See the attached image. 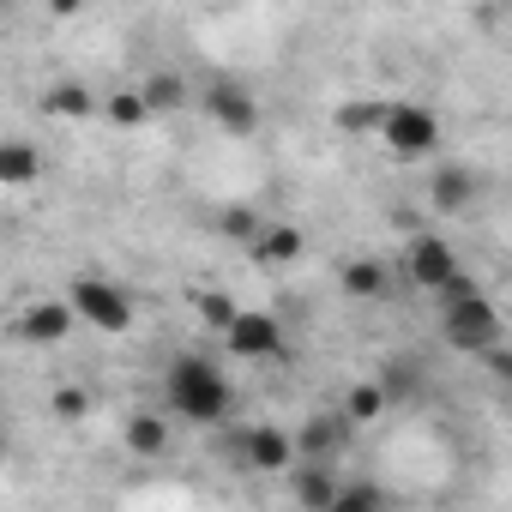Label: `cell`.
Masks as SVG:
<instances>
[{
  "label": "cell",
  "instance_id": "cell-21",
  "mask_svg": "<svg viewBox=\"0 0 512 512\" xmlns=\"http://www.w3.org/2000/svg\"><path fill=\"white\" fill-rule=\"evenodd\" d=\"M187 302H193V314H199V320H205V326H211V332H223V326H229V320H235V302H229V296H223V290H193V296H187Z\"/></svg>",
  "mask_w": 512,
  "mask_h": 512
},
{
  "label": "cell",
  "instance_id": "cell-17",
  "mask_svg": "<svg viewBox=\"0 0 512 512\" xmlns=\"http://www.w3.org/2000/svg\"><path fill=\"white\" fill-rule=\"evenodd\" d=\"M37 175H43V151L31 139H7V145H0V181H7V187H31Z\"/></svg>",
  "mask_w": 512,
  "mask_h": 512
},
{
  "label": "cell",
  "instance_id": "cell-28",
  "mask_svg": "<svg viewBox=\"0 0 512 512\" xmlns=\"http://www.w3.org/2000/svg\"><path fill=\"white\" fill-rule=\"evenodd\" d=\"M506 187H512V169H506Z\"/></svg>",
  "mask_w": 512,
  "mask_h": 512
},
{
  "label": "cell",
  "instance_id": "cell-16",
  "mask_svg": "<svg viewBox=\"0 0 512 512\" xmlns=\"http://www.w3.org/2000/svg\"><path fill=\"white\" fill-rule=\"evenodd\" d=\"M103 121H109L115 133H133V127L157 121V109H151L145 85H127V91H109V97H103Z\"/></svg>",
  "mask_w": 512,
  "mask_h": 512
},
{
  "label": "cell",
  "instance_id": "cell-6",
  "mask_svg": "<svg viewBox=\"0 0 512 512\" xmlns=\"http://www.w3.org/2000/svg\"><path fill=\"white\" fill-rule=\"evenodd\" d=\"M458 272H464V260H458L452 235H440V229H416V235L404 241V253H398V278H404L410 290H422V296L446 290Z\"/></svg>",
  "mask_w": 512,
  "mask_h": 512
},
{
  "label": "cell",
  "instance_id": "cell-12",
  "mask_svg": "<svg viewBox=\"0 0 512 512\" xmlns=\"http://www.w3.org/2000/svg\"><path fill=\"white\" fill-rule=\"evenodd\" d=\"M392 278H398V266L374 260V253H356V260L338 266V290H344L350 302H386V296H392Z\"/></svg>",
  "mask_w": 512,
  "mask_h": 512
},
{
  "label": "cell",
  "instance_id": "cell-20",
  "mask_svg": "<svg viewBox=\"0 0 512 512\" xmlns=\"http://www.w3.org/2000/svg\"><path fill=\"white\" fill-rule=\"evenodd\" d=\"M43 109L61 115V121H85V115H103V97H91V91H79V85H61V91L43 97Z\"/></svg>",
  "mask_w": 512,
  "mask_h": 512
},
{
  "label": "cell",
  "instance_id": "cell-8",
  "mask_svg": "<svg viewBox=\"0 0 512 512\" xmlns=\"http://www.w3.org/2000/svg\"><path fill=\"white\" fill-rule=\"evenodd\" d=\"M199 115H205L217 133H229V139L260 133V121H266L260 97H253L241 79H205V85H199Z\"/></svg>",
  "mask_w": 512,
  "mask_h": 512
},
{
  "label": "cell",
  "instance_id": "cell-13",
  "mask_svg": "<svg viewBox=\"0 0 512 512\" xmlns=\"http://www.w3.org/2000/svg\"><path fill=\"white\" fill-rule=\"evenodd\" d=\"M422 193H428V211H434V217H458V211L476 205V175H470L464 163H440Z\"/></svg>",
  "mask_w": 512,
  "mask_h": 512
},
{
  "label": "cell",
  "instance_id": "cell-24",
  "mask_svg": "<svg viewBox=\"0 0 512 512\" xmlns=\"http://www.w3.org/2000/svg\"><path fill=\"white\" fill-rule=\"evenodd\" d=\"M380 386H386V392H392V404H398V398H404V392L416 386V362H404V356H398V362H386Z\"/></svg>",
  "mask_w": 512,
  "mask_h": 512
},
{
  "label": "cell",
  "instance_id": "cell-19",
  "mask_svg": "<svg viewBox=\"0 0 512 512\" xmlns=\"http://www.w3.org/2000/svg\"><path fill=\"white\" fill-rule=\"evenodd\" d=\"M139 85H145V97H151V109H157V115H175L181 103H193V97H199L181 73H151V79H139Z\"/></svg>",
  "mask_w": 512,
  "mask_h": 512
},
{
  "label": "cell",
  "instance_id": "cell-2",
  "mask_svg": "<svg viewBox=\"0 0 512 512\" xmlns=\"http://www.w3.org/2000/svg\"><path fill=\"white\" fill-rule=\"evenodd\" d=\"M434 308H440V344H446V350H458V356L476 362L482 350L506 344V320H500L494 296H488L470 272H458L446 290H434Z\"/></svg>",
  "mask_w": 512,
  "mask_h": 512
},
{
  "label": "cell",
  "instance_id": "cell-23",
  "mask_svg": "<svg viewBox=\"0 0 512 512\" xmlns=\"http://www.w3.org/2000/svg\"><path fill=\"white\" fill-rule=\"evenodd\" d=\"M85 410H91V392H85V386H55V392H49V416L79 422Z\"/></svg>",
  "mask_w": 512,
  "mask_h": 512
},
{
  "label": "cell",
  "instance_id": "cell-11",
  "mask_svg": "<svg viewBox=\"0 0 512 512\" xmlns=\"http://www.w3.org/2000/svg\"><path fill=\"white\" fill-rule=\"evenodd\" d=\"M356 434H362V428L344 416V404H332V410H314V416L296 428V440H302V458H332V464H338V458L356 446Z\"/></svg>",
  "mask_w": 512,
  "mask_h": 512
},
{
  "label": "cell",
  "instance_id": "cell-5",
  "mask_svg": "<svg viewBox=\"0 0 512 512\" xmlns=\"http://www.w3.org/2000/svg\"><path fill=\"white\" fill-rule=\"evenodd\" d=\"M67 302H73V314H79V326H91V332H103V338H121V332H133V296L109 278V272H73V284H67Z\"/></svg>",
  "mask_w": 512,
  "mask_h": 512
},
{
  "label": "cell",
  "instance_id": "cell-10",
  "mask_svg": "<svg viewBox=\"0 0 512 512\" xmlns=\"http://www.w3.org/2000/svg\"><path fill=\"white\" fill-rule=\"evenodd\" d=\"M338 488H344V476H338L332 458H296L290 476H284V494L302 512H332L338 506Z\"/></svg>",
  "mask_w": 512,
  "mask_h": 512
},
{
  "label": "cell",
  "instance_id": "cell-14",
  "mask_svg": "<svg viewBox=\"0 0 512 512\" xmlns=\"http://www.w3.org/2000/svg\"><path fill=\"white\" fill-rule=\"evenodd\" d=\"M169 440H175V416L169 410H139V416H127V428H121V446L133 452V458H163L169 452Z\"/></svg>",
  "mask_w": 512,
  "mask_h": 512
},
{
  "label": "cell",
  "instance_id": "cell-15",
  "mask_svg": "<svg viewBox=\"0 0 512 512\" xmlns=\"http://www.w3.org/2000/svg\"><path fill=\"white\" fill-rule=\"evenodd\" d=\"M302 247H308V235H302L296 223H266L260 235L247 241L253 266H296V260H302Z\"/></svg>",
  "mask_w": 512,
  "mask_h": 512
},
{
  "label": "cell",
  "instance_id": "cell-18",
  "mask_svg": "<svg viewBox=\"0 0 512 512\" xmlns=\"http://www.w3.org/2000/svg\"><path fill=\"white\" fill-rule=\"evenodd\" d=\"M338 404H344V416H350L356 428H368V422H380V416L392 410V392H386L380 380H356V386H350Z\"/></svg>",
  "mask_w": 512,
  "mask_h": 512
},
{
  "label": "cell",
  "instance_id": "cell-26",
  "mask_svg": "<svg viewBox=\"0 0 512 512\" xmlns=\"http://www.w3.org/2000/svg\"><path fill=\"white\" fill-rule=\"evenodd\" d=\"M223 229H229V235H241V241H253L266 223H260V211H247V205H241V211H223Z\"/></svg>",
  "mask_w": 512,
  "mask_h": 512
},
{
  "label": "cell",
  "instance_id": "cell-25",
  "mask_svg": "<svg viewBox=\"0 0 512 512\" xmlns=\"http://www.w3.org/2000/svg\"><path fill=\"white\" fill-rule=\"evenodd\" d=\"M476 362H482V368H488L500 386H512V344H494V350H482Z\"/></svg>",
  "mask_w": 512,
  "mask_h": 512
},
{
  "label": "cell",
  "instance_id": "cell-7",
  "mask_svg": "<svg viewBox=\"0 0 512 512\" xmlns=\"http://www.w3.org/2000/svg\"><path fill=\"white\" fill-rule=\"evenodd\" d=\"M217 338H223V356H235V362H278V356H290V332L266 308H235V320Z\"/></svg>",
  "mask_w": 512,
  "mask_h": 512
},
{
  "label": "cell",
  "instance_id": "cell-27",
  "mask_svg": "<svg viewBox=\"0 0 512 512\" xmlns=\"http://www.w3.org/2000/svg\"><path fill=\"white\" fill-rule=\"evenodd\" d=\"M79 7H85V0H49V13H55V19H73Z\"/></svg>",
  "mask_w": 512,
  "mask_h": 512
},
{
  "label": "cell",
  "instance_id": "cell-3",
  "mask_svg": "<svg viewBox=\"0 0 512 512\" xmlns=\"http://www.w3.org/2000/svg\"><path fill=\"white\" fill-rule=\"evenodd\" d=\"M380 145H386V157H398V163H428L434 151H440V115L428 109V103H410V97H398V103H374V127H368Z\"/></svg>",
  "mask_w": 512,
  "mask_h": 512
},
{
  "label": "cell",
  "instance_id": "cell-22",
  "mask_svg": "<svg viewBox=\"0 0 512 512\" xmlns=\"http://www.w3.org/2000/svg\"><path fill=\"white\" fill-rule=\"evenodd\" d=\"M374 506H386V488L380 482H344L332 512H374Z\"/></svg>",
  "mask_w": 512,
  "mask_h": 512
},
{
  "label": "cell",
  "instance_id": "cell-1",
  "mask_svg": "<svg viewBox=\"0 0 512 512\" xmlns=\"http://www.w3.org/2000/svg\"><path fill=\"white\" fill-rule=\"evenodd\" d=\"M163 410L175 422H193V428H223L229 410H235V386L211 356L187 350V356H175L163 368Z\"/></svg>",
  "mask_w": 512,
  "mask_h": 512
},
{
  "label": "cell",
  "instance_id": "cell-4",
  "mask_svg": "<svg viewBox=\"0 0 512 512\" xmlns=\"http://www.w3.org/2000/svg\"><path fill=\"white\" fill-rule=\"evenodd\" d=\"M223 452L247 476H290V464L302 458V440L296 428H278V422H247V428H229Z\"/></svg>",
  "mask_w": 512,
  "mask_h": 512
},
{
  "label": "cell",
  "instance_id": "cell-9",
  "mask_svg": "<svg viewBox=\"0 0 512 512\" xmlns=\"http://www.w3.org/2000/svg\"><path fill=\"white\" fill-rule=\"evenodd\" d=\"M73 326H79V314H73V302H67V296H37V302H25V308H19L13 338H19V344H37V350H55V344H67V338H73Z\"/></svg>",
  "mask_w": 512,
  "mask_h": 512
}]
</instances>
